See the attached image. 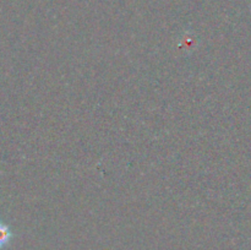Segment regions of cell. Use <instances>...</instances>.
I'll return each mask as SVG.
<instances>
[{
    "instance_id": "cell-1",
    "label": "cell",
    "mask_w": 251,
    "mask_h": 250,
    "mask_svg": "<svg viewBox=\"0 0 251 250\" xmlns=\"http://www.w3.org/2000/svg\"><path fill=\"white\" fill-rule=\"evenodd\" d=\"M12 238V232L10 227L5 223L0 222V249H4Z\"/></svg>"
}]
</instances>
